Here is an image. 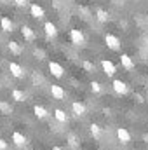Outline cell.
<instances>
[{"instance_id": "obj_10", "label": "cell", "mask_w": 148, "mask_h": 150, "mask_svg": "<svg viewBox=\"0 0 148 150\" xmlns=\"http://www.w3.org/2000/svg\"><path fill=\"white\" fill-rule=\"evenodd\" d=\"M12 142H14V145H18V147H26V143H28L26 136H25L23 133H19V131H14V133H12Z\"/></svg>"}, {"instance_id": "obj_12", "label": "cell", "mask_w": 148, "mask_h": 150, "mask_svg": "<svg viewBox=\"0 0 148 150\" xmlns=\"http://www.w3.org/2000/svg\"><path fill=\"white\" fill-rule=\"evenodd\" d=\"M21 35L25 37V40H28V42L35 40V32H33L28 25H23V26H21Z\"/></svg>"}, {"instance_id": "obj_20", "label": "cell", "mask_w": 148, "mask_h": 150, "mask_svg": "<svg viewBox=\"0 0 148 150\" xmlns=\"http://www.w3.org/2000/svg\"><path fill=\"white\" fill-rule=\"evenodd\" d=\"M0 113H4V115H11V113H12V107H11V103L0 100Z\"/></svg>"}, {"instance_id": "obj_7", "label": "cell", "mask_w": 148, "mask_h": 150, "mask_svg": "<svg viewBox=\"0 0 148 150\" xmlns=\"http://www.w3.org/2000/svg\"><path fill=\"white\" fill-rule=\"evenodd\" d=\"M111 86H113V91L117 94H127V91H129V87H127V84L124 80H113Z\"/></svg>"}, {"instance_id": "obj_29", "label": "cell", "mask_w": 148, "mask_h": 150, "mask_svg": "<svg viewBox=\"0 0 148 150\" xmlns=\"http://www.w3.org/2000/svg\"><path fill=\"white\" fill-rule=\"evenodd\" d=\"M52 150H65V149H63V147H58V145H54V147H52Z\"/></svg>"}, {"instance_id": "obj_19", "label": "cell", "mask_w": 148, "mask_h": 150, "mask_svg": "<svg viewBox=\"0 0 148 150\" xmlns=\"http://www.w3.org/2000/svg\"><path fill=\"white\" fill-rule=\"evenodd\" d=\"M54 117H56V120H59V122H68V115H66V112L65 110H61V108H56L54 110Z\"/></svg>"}, {"instance_id": "obj_23", "label": "cell", "mask_w": 148, "mask_h": 150, "mask_svg": "<svg viewBox=\"0 0 148 150\" xmlns=\"http://www.w3.org/2000/svg\"><path fill=\"white\" fill-rule=\"evenodd\" d=\"M66 142H68L70 147H77V145H78V138H77L75 134H68V136H66Z\"/></svg>"}, {"instance_id": "obj_27", "label": "cell", "mask_w": 148, "mask_h": 150, "mask_svg": "<svg viewBox=\"0 0 148 150\" xmlns=\"http://www.w3.org/2000/svg\"><path fill=\"white\" fill-rule=\"evenodd\" d=\"M0 150H7V142L0 138Z\"/></svg>"}, {"instance_id": "obj_6", "label": "cell", "mask_w": 148, "mask_h": 150, "mask_svg": "<svg viewBox=\"0 0 148 150\" xmlns=\"http://www.w3.org/2000/svg\"><path fill=\"white\" fill-rule=\"evenodd\" d=\"M30 14H32V18H35V19H44L45 11H44L38 4H32V5H30Z\"/></svg>"}, {"instance_id": "obj_13", "label": "cell", "mask_w": 148, "mask_h": 150, "mask_svg": "<svg viewBox=\"0 0 148 150\" xmlns=\"http://www.w3.org/2000/svg\"><path fill=\"white\" fill-rule=\"evenodd\" d=\"M0 28H2L4 32H12V30H14V23H12L7 16H4V18L0 19Z\"/></svg>"}, {"instance_id": "obj_2", "label": "cell", "mask_w": 148, "mask_h": 150, "mask_svg": "<svg viewBox=\"0 0 148 150\" xmlns=\"http://www.w3.org/2000/svg\"><path fill=\"white\" fill-rule=\"evenodd\" d=\"M49 72H51L52 77H56V79H61L63 74H65L63 67H61L59 63H56V61H49Z\"/></svg>"}, {"instance_id": "obj_16", "label": "cell", "mask_w": 148, "mask_h": 150, "mask_svg": "<svg viewBox=\"0 0 148 150\" xmlns=\"http://www.w3.org/2000/svg\"><path fill=\"white\" fill-rule=\"evenodd\" d=\"M120 63H122V67H124L125 70H132V68H134V63H132L131 56H127V54H122V56H120Z\"/></svg>"}, {"instance_id": "obj_17", "label": "cell", "mask_w": 148, "mask_h": 150, "mask_svg": "<svg viewBox=\"0 0 148 150\" xmlns=\"http://www.w3.org/2000/svg\"><path fill=\"white\" fill-rule=\"evenodd\" d=\"M11 96H12V100H14V101H18V103H21V101H26V94H25L23 91H19V89H12Z\"/></svg>"}, {"instance_id": "obj_26", "label": "cell", "mask_w": 148, "mask_h": 150, "mask_svg": "<svg viewBox=\"0 0 148 150\" xmlns=\"http://www.w3.org/2000/svg\"><path fill=\"white\" fill-rule=\"evenodd\" d=\"M14 4H16L18 7H25V5L28 4V0H14Z\"/></svg>"}, {"instance_id": "obj_5", "label": "cell", "mask_w": 148, "mask_h": 150, "mask_svg": "<svg viewBox=\"0 0 148 150\" xmlns=\"http://www.w3.org/2000/svg\"><path fill=\"white\" fill-rule=\"evenodd\" d=\"M44 32H45V37L47 38H54L58 35V28L52 21H45L44 23Z\"/></svg>"}, {"instance_id": "obj_8", "label": "cell", "mask_w": 148, "mask_h": 150, "mask_svg": "<svg viewBox=\"0 0 148 150\" xmlns=\"http://www.w3.org/2000/svg\"><path fill=\"white\" fill-rule=\"evenodd\" d=\"M51 94H52V98H54V100H65V96H66L65 89H63L61 86H56V84H52V86H51Z\"/></svg>"}, {"instance_id": "obj_4", "label": "cell", "mask_w": 148, "mask_h": 150, "mask_svg": "<svg viewBox=\"0 0 148 150\" xmlns=\"http://www.w3.org/2000/svg\"><path fill=\"white\" fill-rule=\"evenodd\" d=\"M70 38H72V42H73L75 45H84V42H85V37H84V33L80 32V30H70Z\"/></svg>"}, {"instance_id": "obj_14", "label": "cell", "mask_w": 148, "mask_h": 150, "mask_svg": "<svg viewBox=\"0 0 148 150\" xmlns=\"http://www.w3.org/2000/svg\"><path fill=\"white\" fill-rule=\"evenodd\" d=\"M72 110H73L75 115L82 117V115H85V105L80 103V101H73V103H72Z\"/></svg>"}, {"instance_id": "obj_1", "label": "cell", "mask_w": 148, "mask_h": 150, "mask_svg": "<svg viewBox=\"0 0 148 150\" xmlns=\"http://www.w3.org/2000/svg\"><path fill=\"white\" fill-rule=\"evenodd\" d=\"M105 44L111 51H118L120 49V40H118V37H115L113 33H106L105 35Z\"/></svg>"}, {"instance_id": "obj_22", "label": "cell", "mask_w": 148, "mask_h": 150, "mask_svg": "<svg viewBox=\"0 0 148 150\" xmlns=\"http://www.w3.org/2000/svg\"><path fill=\"white\" fill-rule=\"evenodd\" d=\"M89 131H91V134H92L94 138H101V127H99L98 124L92 122V124L89 126Z\"/></svg>"}, {"instance_id": "obj_15", "label": "cell", "mask_w": 148, "mask_h": 150, "mask_svg": "<svg viewBox=\"0 0 148 150\" xmlns=\"http://www.w3.org/2000/svg\"><path fill=\"white\" fill-rule=\"evenodd\" d=\"M7 47H9V51H11L14 56H19V54L23 52V47H21L18 42H14V40H11V42L7 44Z\"/></svg>"}, {"instance_id": "obj_30", "label": "cell", "mask_w": 148, "mask_h": 150, "mask_svg": "<svg viewBox=\"0 0 148 150\" xmlns=\"http://www.w3.org/2000/svg\"><path fill=\"white\" fill-rule=\"evenodd\" d=\"M132 150H138V149H132Z\"/></svg>"}, {"instance_id": "obj_25", "label": "cell", "mask_w": 148, "mask_h": 150, "mask_svg": "<svg viewBox=\"0 0 148 150\" xmlns=\"http://www.w3.org/2000/svg\"><path fill=\"white\" fill-rule=\"evenodd\" d=\"M82 65H84V70H85V72H94V65H92L91 61H84Z\"/></svg>"}, {"instance_id": "obj_24", "label": "cell", "mask_w": 148, "mask_h": 150, "mask_svg": "<svg viewBox=\"0 0 148 150\" xmlns=\"http://www.w3.org/2000/svg\"><path fill=\"white\" fill-rule=\"evenodd\" d=\"M91 91L98 94V93H101V91H103V87H101V84H99V82H91Z\"/></svg>"}, {"instance_id": "obj_9", "label": "cell", "mask_w": 148, "mask_h": 150, "mask_svg": "<svg viewBox=\"0 0 148 150\" xmlns=\"http://www.w3.org/2000/svg\"><path fill=\"white\" fill-rule=\"evenodd\" d=\"M117 138L120 140L122 145H125V143L131 142V133H129L125 127H118V129H117Z\"/></svg>"}, {"instance_id": "obj_3", "label": "cell", "mask_w": 148, "mask_h": 150, "mask_svg": "<svg viewBox=\"0 0 148 150\" xmlns=\"http://www.w3.org/2000/svg\"><path fill=\"white\" fill-rule=\"evenodd\" d=\"M9 72H11L12 77H16V79H23V77H25V70H23V67L18 65V63H14V61L9 63Z\"/></svg>"}, {"instance_id": "obj_18", "label": "cell", "mask_w": 148, "mask_h": 150, "mask_svg": "<svg viewBox=\"0 0 148 150\" xmlns=\"http://www.w3.org/2000/svg\"><path fill=\"white\" fill-rule=\"evenodd\" d=\"M96 19H98L99 23H108L110 16H108V12H106L105 9H98V11H96Z\"/></svg>"}, {"instance_id": "obj_11", "label": "cell", "mask_w": 148, "mask_h": 150, "mask_svg": "<svg viewBox=\"0 0 148 150\" xmlns=\"http://www.w3.org/2000/svg\"><path fill=\"white\" fill-rule=\"evenodd\" d=\"M101 67H103V72L108 75V77H113V75H115V72H117L115 65L111 63L110 59H101Z\"/></svg>"}, {"instance_id": "obj_21", "label": "cell", "mask_w": 148, "mask_h": 150, "mask_svg": "<svg viewBox=\"0 0 148 150\" xmlns=\"http://www.w3.org/2000/svg\"><path fill=\"white\" fill-rule=\"evenodd\" d=\"M33 112H35V115H37L38 119H45V117L49 115V112H47L42 105H35V107H33Z\"/></svg>"}, {"instance_id": "obj_28", "label": "cell", "mask_w": 148, "mask_h": 150, "mask_svg": "<svg viewBox=\"0 0 148 150\" xmlns=\"http://www.w3.org/2000/svg\"><path fill=\"white\" fill-rule=\"evenodd\" d=\"M134 98H136V101H138V103H143V101H145V98H143L140 93H138V94H134Z\"/></svg>"}]
</instances>
